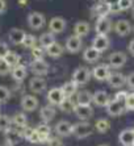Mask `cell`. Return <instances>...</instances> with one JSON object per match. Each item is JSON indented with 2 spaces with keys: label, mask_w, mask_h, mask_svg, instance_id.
<instances>
[{
  "label": "cell",
  "mask_w": 134,
  "mask_h": 146,
  "mask_svg": "<svg viewBox=\"0 0 134 146\" xmlns=\"http://www.w3.org/2000/svg\"><path fill=\"white\" fill-rule=\"evenodd\" d=\"M107 82L112 88H121L124 84H126V76H124L121 72H112Z\"/></svg>",
  "instance_id": "17"
},
{
  "label": "cell",
  "mask_w": 134,
  "mask_h": 146,
  "mask_svg": "<svg viewBox=\"0 0 134 146\" xmlns=\"http://www.w3.org/2000/svg\"><path fill=\"white\" fill-rule=\"evenodd\" d=\"M36 130H37V133L40 134L41 138H42V142H46L47 139H49V137H50V133H51V129H50V126L47 125L46 122H44V124H40V125L36 128Z\"/></svg>",
  "instance_id": "32"
},
{
  "label": "cell",
  "mask_w": 134,
  "mask_h": 146,
  "mask_svg": "<svg viewBox=\"0 0 134 146\" xmlns=\"http://www.w3.org/2000/svg\"><path fill=\"white\" fill-rule=\"evenodd\" d=\"M91 76H92V71H90V68L87 67H78L72 74V80L76 83L78 86L87 84L90 82Z\"/></svg>",
  "instance_id": "3"
},
{
  "label": "cell",
  "mask_w": 134,
  "mask_h": 146,
  "mask_svg": "<svg viewBox=\"0 0 134 146\" xmlns=\"http://www.w3.org/2000/svg\"><path fill=\"white\" fill-rule=\"evenodd\" d=\"M4 59H5V62H7L11 67H15V66L20 65V55L17 54V53H15V51L9 50L7 53V55L4 57Z\"/></svg>",
  "instance_id": "34"
},
{
  "label": "cell",
  "mask_w": 134,
  "mask_h": 146,
  "mask_svg": "<svg viewBox=\"0 0 134 146\" xmlns=\"http://www.w3.org/2000/svg\"><path fill=\"white\" fill-rule=\"evenodd\" d=\"M46 143H47V146H63L62 139L58 138V137H49Z\"/></svg>",
  "instance_id": "44"
},
{
  "label": "cell",
  "mask_w": 134,
  "mask_h": 146,
  "mask_svg": "<svg viewBox=\"0 0 134 146\" xmlns=\"http://www.w3.org/2000/svg\"><path fill=\"white\" fill-rule=\"evenodd\" d=\"M12 122H13L17 128H25V126H27V122H28L27 116L20 112L15 113V116L12 117Z\"/></svg>",
  "instance_id": "36"
},
{
  "label": "cell",
  "mask_w": 134,
  "mask_h": 146,
  "mask_svg": "<svg viewBox=\"0 0 134 146\" xmlns=\"http://www.w3.org/2000/svg\"><path fill=\"white\" fill-rule=\"evenodd\" d=\"M11 70H12V67L5 62V59H4V58H0V75L4 76V75L9 74Z\"/></svg>",
  "instance_id": "42"
},
{
  "label": "cell",
  "mask_w": 134,
  "mask_h": 146,
  "mask_svg": "<svg viewBox=\"0 0 134 146\" xmlns=\"http://www.w3.org/2000/svg\"><path fill=\"white\" fill-rule=\"evenodd\" d=\"M126 54L122 51H114L108 57V62H109V67L112 68H121L124 67L126 63Z\"/></svg>",
  "instance_id": "6"
},
{
  "label": "cell",
  "mask_w": 134,
  "mask_h": 146,
  "mask_svg": "<svg viewBox=\"0 0 134 146\" xmlns=\"http://www.w3.org/2000/svg\"><path fill=\"white\" fill-rule=\"evenodd\" d=\"M38 42H40L41 46L46 50V49L49 48L51 44H54V42H55V34L51 33V32L42 33V34H41V37H40V40H38Z\"/></svg>",
  "instance_id": "30"
},
{
  "label": "cell",
  "mask_w": 134,
  "mask_h": 146,
  "mask_svg": "<svg viewBox=\"0 0 134 146\" xmlns=\"http://www.w3.org/2000/svg\"><path fill=\"white\" fill-rule=\"evenodd\" d=\"M131 15H133V17H134V7H133V11H131Z\"/></svg>",
  "instance_id": "53"
},
{
  "label": "cell",
  "mask_w": 134,
  "mask_h": 146,
  "mask_svg": "<svg viewBox=\"0 0 134 146\" xmlns=\"http://www.w3.org/2000/svg\"><path fill=\"white\" fill-rule=\"evenodd\" d=\"M127 50H129V53H130L131 55H134V38L129 42V45H127Z\"/></svg>",
  "instance_id": "49"
},
{
  "label": "cell",
  "mask_w": 134,
  "mask_h": 146,
  "mask_svg": "<svg viewBox=\"0 0 134 146\" xmlns=\"http://www.w3.org/2000/svg\"><path fill=\"white\" fill-rule=\"evenodd\" d=\"M103 1H105L108 5H117L120 0H103Z\"/></svg>",
  "instance_id": "50"
},
{
  "label": "cell",
  "mask_w": 134,
  "mask_h": 146,
  "mask_svg": "<svg viewBox=\"0 0 134 146\" xmlns=\"http://www.w3.org/2000/svg\"><path fill=\"white\" fill-rule=\"evenodd\" d=\"M30 71L33 72L36 76H44L49 72V63L45 62L44 59H34L32 63L29 65Z\"/></svg>",
  "instance_id": "5"
},
{
  "label": "cell",
  "mask_w": 134,
  "mask_h": 146,
  "mask_svg": "<svg viewBox=\"0 0 134 146\" xmlns=\"http://www.w3.org/2000/svg\"><path fill=\"white\" fill-rule=\"evenodd\" d=\"M112 72H111L109 65H97V66H95L94 70H92V76L99 82L108 80V78H109Z\"/></svg>",
  "instance_id": "8"
},
{
  "label": "cell",
  "mask_w": 134,
  "mask_h": 146,
  "mask_svg": "<svg viewBox=\"0 0 134 146\" xmlns=\"http://www.w3.org/2000/svg\"><path fill=\"white\" fill-rule=\"evenodd\" d=\"M131 31H133V27H131V24L127 20L121 19V20H117L114 23V32H116L118 36H121V37L129 36V34L131 33Z\"/></svg>",
  "instance_id": "9"
},
{
  "label": "cell",
  "mask_w": 134,
  "mask_h": 146,
  "mask_svg": "<svg viewBox=\"0 0 134 146\" xmlns=\"http://www.w3.org/2000/svg\"><path fill=\"white\" fill-rule=\"evenodd\" d=\"M107 108V113L109 116H113V117H117V116H121L122 113L126 111L125 109V106L122 102H118V100H116V99H113V100H109V103H108V106L105 107Z\"/></svg>",
  "instance_id": "7"
},
{
  "label": "cell",
  "mask_w": 134,
  "mask_h": 146,
  "mask_svg": "<svg viewBox=\"0 0 134 146\" xmlns=\"http://www.w3.org/2000/svg\"><path fill=\"white\" fill-rule=\"evenodd\" d=\"M7 9V3L5 0H0V13H4Z\"/></svg>",
  "instance_id": "48"
},
{
  "label": "cell",
  "mask_w": 134,
  "mask_h": 146,
  "mask_svg": "<svg viewBox=\"0 0 134 146\" xmlns=\"http://www.w3.org/2000/svg\"><path fill=\"white\" fill-rule=\"evenodd\" d=\"M0 115H1V113H0Z\"/></svg>",
  "instance_id": "55"
},
{
  "label": "cell",
  "mask_w": 134,
  "mask_h": 146,
  "mask_svg": "<svg viewBox=\"0 0 134 146\" xmlns=\"http://www.w3.org/2000/svg\"><path fill=\"white\" fill-rule=\"evenodd\" d=\"M99 146H109V145H107V143H103V145H99Z\"/></svg>",
  "instance_id": "52"
},
{
  "label": "cell",
  "mask_w": 134,
  "mask_h": 146,
  "mask_svg": "<svg viewBox=\"0 0 134 146\" xmlns=\"http://www.w3.org/2000/svg\"><path fill=\"white\" fill-rule=\"evenodd\" d=\"M126 95H127L126 91H120V92H117V94H116L114 99H116V100H118V102H122V103H124V100H125V98H126Z\"/></svg>",
  "instance_id": "47"
},
{
  "label": "cell",
  "mask_w": 134,
  "mask_h": 146,
  "mask_svg": "<svg viewBox=\"0 0 134 146\" xmlns=\"http://www.w3.org/2000/svg\"><path fill=\"white\" fill-rule=\"evenodd\" d=\"M21 108L25 112H33L38 108V99L33 95H25L21 99Z\"/></svg>",
  "instance_id": "13"
},
{
  "label": "cell",
  "mask_w": 134,
  "mask_h": 146,
  "mask_svg": "<svg viewBox=\"0 0 134 146\" xmlns=\"http://www.w3.org/2000/svg\"><path fill=\"white\" fill-rule=\"evenodd\" d=\"M63 99L64 95L60 87H54V88H51L47 92V102L51 106H59L60 103L63 102Z\"/></svg>",
  "instance_id": "12"
},
{
  "label": "cell",
  "mask_w": 134,
  "mask_h": 146,
  "mask_svg": "<svg viewBox=\"0 0 134 146\" xmlns=\"http://www.w3.org/2000/svg\"><path fill=\"white\" fill-rule=\"evenodd\" d=\"M55 108H54V106H51V104H47V106H44L42 108L40 109V117L42 119V121L44 122H50L51 120L55 117Z\"/></svg>",
  "instance_id": "22"
},
{
  "label": "cell",
  "mask_w": 134,
  "mask_h": 146,
  "mask_svg": "<svg viewBox=\"0 0 134 146\" xmlns=\"http://www.w3.org/2000/svg\"><path fill=\"white\" fill-rule=\"evenodd\" d=\"M47 83L42 76H34L29 80V88L33 94H42L46 90Z\"/></svg>",
  "instance_id": "11"
},
{
  "label": "cell",
  "mask_w": 134,
  "mask_h": 146,
  "mask_svg": "<svg viewBox=\"0 0 134 146\" xmlns=\"http://www.w3.org/2000/svg\"><path fill=\"white\" fill-rule=\"evenodd\" d=\"M100 55H101L100 51H97L95 48L90 46V48H87L86 50H84L83 59L86 62H88V63H94V62H96V61H99V59H100Z\"/></svg>",
  "instance_id": "25"
},
{
  "label": "cell",
  "mask_w": 134,
  "mask_h": 146,
  "mask_svg": "<svg viewBox=\"0 0 134 146\" xmlns=\"http://www.w3.org/2000/svg\"><path fill=\"white\" fill-rule=\"evenodd\" d=\"M82 45H83V41L80 37L78 36H70V37L66 40V44H64V48L68 53H78V51L82 49Z\"/></svg>",
  "instance_id": "14"
},
{
  "label": "cell",
  "mask_w": 134,
  "mask_h": 146,
  "mask_svg": "<svg viewBox=\"0 0 134 146\" xmlns=\"http://www.w3.org/2000/svg\"><path fill=\"white\" fill-rule=\"evenodd\" d=\"M37 45V38L34 37L33 34H27L23 41V46L27 49H33Z\"/></svg>",
  "instance_id": "38"
},
{
  "label": "cell",
  "mask_w": 134,
  "mask_h": 146,
  "mask_svg": "<svg viewBox=\"0 0 134 146\" xmlns=\"http://www.w3.org/2000/svg\"><path fill=\"white\" fill-rule=\"evenodd\" d=\"M131 146H134V142H133V145H131Z\"/></svg>",
  "instance_id": "54"
},
{
  "label": "cell",
  "mask_w": 134,
  "mask_h": 146,
  "mask_svg": "<svg viewBox=\"0 0 134 146\" xmlns=\"http://www.w3.org/2000/svg\"><path fill=\"white\" fill-rule=\"evenodd\" d=\"M118 7L121 11H127L133 8V0H120L118 1Z\"/></svg>",
  "instance_id": "43"
},
{
  "label": "cell",
  "mask_w": 134,
  "mask_h": 146,
  "mask_svg": "<svg viewBox=\"0 0 134 146\" xmlns=\"http://www.w3.org/2000/svg\"><path fill=\"white\" fill-rule=\"evenodd\" d=\"M90 32H91V25L87 21H78L74 25V34L78 36V37L80 38L86 37V36L90 34Z\"/></svg>",
  "instance_id": "21"
},
{
  "label": "cell",
  "mask_w": 134,
  "mask_h": 146,
  "mask_svg": "<svg viewBox=\"0 0 134 146\" xmlns=\"http://www.w3.org/2000/svg\"><path fill=\"white\" fill-rule=\"evenodd\" d=\"M8 51H9V49H8V45L5 44V42H1V41H0V58H4V57H5Z\"/></svg>",
  "instance_id": "45"
},
{
  "label": "cell",
  "mask_w": 134,
  "mask_h": 146,
  "mask_svg": "<svg viewBox=\"0 0 134 146\" xmlns=\"http://www.w3.org/2000/svg\"><path fill=\"white\" fill-rule=\"evenodd\" d=\"M66 25H67L66 20L59 16H57V17H53L50 20V23H49V29H50L51 33L59 34L66 29Z\"/></svg>",
  "instance_id": "16"
},
{
  "label": "cell",
  "mask_w": 134,
  "mask_h": 146,
  "mask_svg": "<svg viewBox=\"0 0 134 146\" xmlns=\"http://www.w3.org/2000/svg\"><path fill=\"white\" fill-rule=\"evenodd\" d=\"M124 106L126 111H134V92L127 94L124 100Z\"/></svg>",
  "instance_id": "40"
},
{
  "label": "cell",
  "mask_w": 134,
  "mask_h": 146,
  "mask_svg": "<svg viewBox=\"0 0 134 146\" xmlns=\"http://www.w3.org/2000/svg\"><path fill=\"white\" fill-rule=\"evenodd\" d=\"M109 95H108L105 91L103 90H99L92 95V102H94L95 106L97 107H107L108 103H109Z\"/></svg>",
  "instance_id": "20"
},
{
  "label": "cell",
  "mask_w": 134,
  "mask_h": 146,
  "mask_svg": "<svg viewBox=\"0 0 134 146\" xmlns=\"http://www.w3.org/2000/svg\"><path fill=\"white\" fill-rule=\"evenodd\" d=\"M32 50V55H33L34 59H44V55L46 54V50H45L41 45H36Z\"/></svg>",
  "instance_id": "39"
},
{
  "label": "cell",
  "mask_w": 134,
  "mask_h": 146,
  "mask_svg": "<svg viewBox=\"0 0 134 146\" xmlns=\"http://www.w3.org/2000/svg\"><path fill=\"white\" fill-rule=\"evenodd\" d=\"M112 31V21L108 17H99L95 24V32L100 36H108Z\"/></svg>",
  "instance_id": "4"
},
{
  "label": "cell",
  "mask_w": 134,
  "mask_h": 146,
  "mask_svg": "<svg viewBox=\"0 0 134 146\" xmlns=\"http://www.w3.org/2000/svg\"><path fill=\"white\" fill-rule=\"evenodd\" d=\"M74 113L76 115L78 119H80L82 121H87L90 120L92 116H94V108L90 106H80V104H76L74 109Z\"/></svg>",
  "instance_id": "10"
},
{
  "label": "cell",
  "mask_w": 134,
  "mask_h": 146,
  "mask_svg": "<svg viewBox=\"0 0 134 146\" xmlns=\"http://www.w3.org/2000/svg\"><path fill=\"white\" fill-rule=\"evenodd\" d=\"M94 15L97 17H107L108 15L111 13V5H108L105 1H103L101 4H97L94 7Z\"/></svg>",
  "instance_id": "29"
},
{
  "label": "cell",
  "mask_w": 134,
  "mask_h": 146,
  "mask_svg": "<svg viewBox=\"0 0 134 146\" xmlns=\"http://www.w3.org/2000/svg\"><path fill=\"white\" fill-rule=\"evenodd\" d=\"M118 141L124 146H131L134 142V129H124L118 134Z\"/></svg>",
  "instance_id": "23"
},
{
  "label": "cell",
  "mask_w": 134,
  "mask_h": 146,
  "mask_svg": "<svg viewBox=\"0 0 134 146\" xmlns=\"http://www.w3.org/2000/svg\"><path fill=\"white\" fill-rule=\"evenodd\" d=\"M126 84L130 90H134V72H130L126 76Z\"/></svg>",
  "instance_id": "46"
},
{
  "label": "cell",
  "mask_w": 134,
  "mask_h": 146,
  "mask_svg": "<svg viewBox=\"0 0 134 146\" xmlns=\"http://www.w3.org/2000/svg\"><path fill=\"white\" fill-rule=\"evenodd\" d=\"M54 129H55V133L60 137H67V136H70V134H72V125L68 121H64V120L58 121L55 124Z\"/></svg>",
  "instance_id": "18"
},
{
  "label": "cell",
  "mask_w": 134,
  "mask_h": 146,
  "mask_svg": "<svg viewBox=\"0 0 134 146\" xmlns=\"http://www.w3.org/2000/svg\"><path fill=\"white\" fill-rule=\"evenodd\" d=\"M92 132H94V128L87 121H80L75 124V125H72V134L76 138H87L92 134Z\"/></svg>",
  "instance_id": "1"
},
{
  "label": "cell",
  "mask_w": 134,
  "mask_h": 146,
  "mask_svg": "<svg viewBox=\"0 0 134 146\" xmlns=\"http://www.w3.org/2000/svg\"><path fill=\"white\" fill-rule=\"evenodd\" d=\"M11 124H12V119L8 117L7 115H0V132H7L11 129Z\"/></svg>",
  "instance_id": "37"
},
{
  "label": "cell",
  "mask_w": 134,
  "mask_h": 146,
  "mask_svg": "<svg viewBox=\"0 0 134 146\" xmlns=\"http://www.w3.org/2000/svg\"><path fill=\"white\" fill-rule=\"evenodd\" d=\"M63 46L59 44V42H54V44H51L49 48L46 49V54L49 55V57H51V58H58V57H60V55L63 54Z\"/></svg>",
  "instance_id": "26"
},
{
  "label": "cell",
  "mask_w": 134,
  "mask_h": 146,
  "mask_svg": "<svg viewBox=\"0 0 134 146\" xmlns=\"http://www.w3.org/2000/svg\"><path fill=\"white\" fill-rule=\"evenodd\" d=\"M21 130L20 128H17V129H8L7 132H5V138H7V142L12 143V145H15L16 142H19L21 138Z\"/></svg>",
  "instance_id": "31"
},
{
  "label": "cell",
  "mask_w": 134,
  "mask_h": 146,
  "mask_svg": "<svg viewBox=\"0 0 134 146\" xmlns=\"http://www.w3.org/2000/svg\"><path fill=\"white\" fill-rule=\"evenodd\" d=\"M60 108V111L62 112H74V109H75V107H76V103L72 100V98H64L63 99V102L60 103L59 106H58Z\"/></svg>",
  "instance_id": "33"
},
{
  "label": "cell",
  "mask_w": 134,
  "mask_h": 146,
  "mask_svg": "<svg viewBox=\"0 0 134 146\" xmlns=\"http://www.w3.org/2000/svg\"><path fill=\"white\" fill-rule=\"evenodd\" d=\"M109 46H111V40L108 38V36L97 34L96 37L94 38V41H92V48H95L97 51H100V53L108 50Z\"/></svg>",
  "instance_id": "15"
},
{
  "label": "cell",
  "mask_w": 134,
  "mask_h": 146,
  "mask_svg": "<svg viewBox=\"0 0 134 146\" xmlns=\"http://www.w3.org/2000/svg\"><path fill=\"white\" fill-rule=\"evenodd\" d=\"M25 36H27V33L23 29H19V28L11 29L9 33H8V38H9L11 44L13 45H23V41L25 38Z\"/></svg>",
  "instance_id": "19"
},
{
  "label": "cell",
  "mask_w": 134,
  "mask_h": 146,
  "mask_svg": "<svg viewBox=\"0 0 134 146\" xmlns=\"http://www.w3.org/2000/svg\"><path fill=\"white\" fill-rule=\"evenodd\" d=\"M60 88H62V91H63L64 98H72L78 91V84L74 80H70V82H66Z\"/></svg>",
  "instance_id": "28"
},
{
  "label": "cell",
  "mask_w": 134,
  "mask_h": 146,
  "mask_svg": "<svg viewBox=\"0 0 134 146\" xmlns=\"http://www.w3.org/2000/svg\"><path fill=\"white\" fill-rule=\"evenodd\" d=\"M28 25L33 31H40L46 25V17L44 13H40V12H30L28 15Z\"/></svg>",
  "instance_id": "2"
},
{
  "label": "cell",
  "mask_w": 134,
  "mask_h": 146,
  "mask_svg": "<svg viewBox=\"0 0 134 146\" xmlns=\"http://www.w3.org/2000/svg\"><path fill=\"white\" fill-rule=\"evenodd\" d=\"M11 75H12V78H13L15 80L23 82L28 75V68L23 65H17V66H15V67H12Z\"/></svg>",
  "instance_id": "24"
},
{
  "label": "cell",
  "mask_w": 134,
  "mask_h": 146,
  "mask_svg": "<svg viewBox=\"0 0 134 146\" xmlns=\"http://www.w3.org/2000/svg\"><path fill=\"white\" fill-rule=\"evenodd\" d=\"M11 98V91L5 86H0V103L8 102Z\"/></svg>",
  "instance_id": "41"
},
{
  "label": "cell",
  "mask_w": 134,
  "mask_h": 146,
  "mask_svg": "<svg viewBox=\"0 0 134 146\" xmlns=\"http://www.w3.org/2000/svg\"><path fill=\"white\" fill-rule=\"evenodd\" d=\"M1 146H13V145H12V143H9V142H5V143H3Z\"/></svg>",
  "instance_id": "51"
},
{
  "label": "cell",
  "mask_w": 134,
  "mask_h": 146,
  "mask_svg": "<svg viewBox=\"0 0 134 146\" xmlns=\"http://www.w3.org/2000/svg\"><path fill=\"white\" fill-rule=\"evenodd\" d=\"M92 103V94L90 91H79L76 94V104H80V106H90Z\"/></svg>",
  "instance_id": "27"
},
{
  "label": "cell",
  "mask_w": 134,
  "mask_h": 146,
  "mask_svg": "<svg viewBox=\"0 0 134 146\" xmlns=\"http://www.w3.org/2000/svg\"><path fill=\"white\" fill-rule=\"evenodd\" d=\"M95 129L99 133H107L108 130L111 129V122L107 119H100L95 122Z\"/></svg>",
  "instance_id": "35"
}]
</instances>
